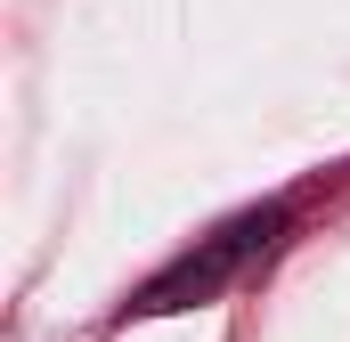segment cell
Wrapping results in <instances>:
<instances>
[{
    "label": "cell",
    "instance_id": "obj_1",
    "mask_svg": "<svg viewBox=\"0 0 350 342\" xmlns=\"http://www.w3.org/2000/svg\"><path fill=\"white\" fill-rule=\"evenodd\" d=\"M269 228H285V212H253V220H237V228H228V237H220V245H212V253H204V261L187 253V261H179V269H172V277H163V285L147 293V310H179L187 293L204 302V293H212V285H220V277H228L237 261L253 253V245H269Z\"/></svg>",
    "mask_w": 350,
    "mask_h": 342
}]
</instances>
